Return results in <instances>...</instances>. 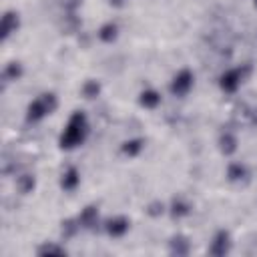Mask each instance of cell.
I'll list each match as a JSON object with an SVG mask.
<instances>
[{
    "instance_id": "cell-26",
    "label": "cell",
    "mask_w": 257,
    "mask_h": 257,
    "mask_svg": "<svg viewBox=\"0 0 257 257\" xmlns=\"http://www.w3.org/2000/svg\"><path fill=\"white\" fill-rule=\"evenodd\" d=\"M255 6H257V0H255Z\"/></svg>"
},
{
    "instance_id": "cell-21",
    "label": "cell",
    "mask_w": 257,
    "mask_h": 257,
    "mask_svg": "<svg viewBox=\"0 0 257 257\" xmlns=\"http://www.w3.org/2000/svg\"><path fill=\"white\" fill-rule=\"evenodd\" d=\"M98 92H100V84H98L96 80H86V82H84V86H82V94H84L86 98H96Z\"/></svg>"
},
{
    "instance_id": "cell-14",
    "label": "cell",
    "mask_w": 257,
    "mask_h": 257,
    "mask_svg": "<svg viewBox=\"0 0 257 257\" xmlns=\"http://www.w3.org/2000/svg\"><path fill=\"white\" fill-rule=\"evenodd\" d=\"M20 74H22V66H20V62H10V64H6L4 72H2V80H4V84H8V82L20 78Z\"/></svg>"
},
{
    "instance_id": "cell-22",
    "label": "cell",
    "mask_w": 257,
    "mask_h": 257,
    "mask_svg": "<svg viewBox=\"0 0 257 257\" xmlns=\"http://www.w3.org/2000/svg\"><path fill=\"white\" fill-rule=\"evenodd\" d=\"M38 255H66V251L54 243H44L38 247Z\"/></svg>"
},
{
    "instance_id": "cell-4",
    "label": "cell",
    "mask_w": 257,
    "mask_h": 257,
    "mask_svg": "<svg viewBox=\"0 0 257 257\" xmlns=\"http://www.w3.org/2000/svg\"><path fill=\"white\" fill-rule=\"evenodd\" d=\"M191 86H193V72L191 70H181L175 78H173V82H171V92L175 94V96H185L189 90H191Z\"/></svg>"
},
{
    "instance_id": "cell-1",
    "label": "cell",
    "mask_w": 257,
    "mask_h": 257,
    "mask_svg": "<svg viewBox=\"0 0 257 257\" xmlns=\"http://www.w3.org/2000/svg\"><path fill=\"white\" fill-rule=\"evenodd\" d=\"M86 133H88V124H86V116L84 112L76 110L70 118H68V124L60 137V147L62 149H74L78 147L84 139H86Z\"/></svg>"
},
{
    "instance_id": "cell-2",
    "label": "cell",
    "mask_w": 257,
    "mask_h": 257,
    "mask_svg": "<svg viewBox=\"0 0 257 257\" xmlns=\"http://www.w3.org/2000/svg\"><path fill=\"white\" fill-rule=\"evenodd\" d=\"M56 96L52 94V92H46V94H40L36 100H32L30 102V106H28V114H26V118L28 120H40L42 116H46V114H50L54 108H56Z\"/></svg>"
},
{
    "instance_id": "cell-23",
    "label": "cell",
    "mask_w": 257,
    "mask_h": 257,
    "mask_svg": "<svg viewBox=\"0 0 257 257\" xmlns=\"http://www.w3.org/2000/svg\"><path fill=\"white\" fill-rule=\"evenodd\" d=\"M163 211H165V205H163L161 201H153V203L147 207V213H149L151 217H159V215H163Z\"/></svg>"
},
{
    "instance_id": "cell-9",
    "label": "cell",
    "mask_w": 257,
    "mask_h": 257,
    "mask_svg": "<svg viewBox=\"0 0 257 257\" xmlns=\"http://www.w3.org/2000/svg\"><path fill=\"white\" fill-rule=\"evenodd\" d=\"M78 221H80V227H84V229H94V225H96V221H98V211H96V207H92V205L84 207L82 213L78 215Z\"/></svg>"
},
{
    "instance_id": "cell-12",
    "label": "cell",
    "mask_w": 257,
    "mask_h": 257,
    "mask_svg": "<svg viewBox=\"0 0 257 257\" xmlns=\"http://www.w3.org/2000/svg\"><path fill=\"white\" fill-rule=\"evenodd\" d=\"M227 179L233 181V183L247 181V169H245L241 163H231L229 169H227Z\"/></svg>"
},
{
    "instance_id": "cell-17",
    "label": "cell",
    "mask_w": 257,
    "mask_h": 257,
    "mask_svg": "<svg viewBox=\"0 0 257 257\" xmlns=\"http://www.w3.org/2000/svg\"><path fill=\"white\" fill-rule=\"evenodd\" d=\"M143 145H145L143 139H131V141H126V143L122 145V153L128 155V157H137V155L143 151Z\"/></svg>"
},
{
    "instance_id": "cell-3",
    "label": "cell",
    "mask_w": 257,
    "mask_h": 257,
    "mask_svg": "<svg viewBox=\"0 0 257 257\" xmlns=\"http://www.w3.org/2000/svg\"><path fill=\"white\" fill-rule=\"evenodd\" d=\"M251 72V66L249 64H243V66H239V68H231V70H227L223 76H221V88L225 90V92H235L239 86H241V82L245 80V76Z\"/></svg>"
},
{
    "instance_id": "cell-15",
    "label": "cell",
    "mask_w": 257,
    "mask_h": 257,
    "mask_svg": "<svg viewBox=\"0 0 257 257\" xmlns=\"http://www.w3.org/2000/svg\"><path fill=\"white\" fill-rule=\"evenodd\" d=\"M139 100H141V104L145 108H155L161 102V94L157 90H145V92H141V98Z\"/></svg>"
},
{
    "instance_id": "cell-19",
    "label": "cell",
    "mask_w": 257,
    "mask_h": 257,
    "mask_svg": "<svg viewBox=\"0 0 257 257\" xmlns=\"http://www.w3.org/2000/svg\"><path fill=\"white\" fill-rule=\"evenodd\" d=\"M98 38H100L102 42H112V40L116 38V24H112V22L102 24L100 30H98Z\"/></svg>"
},
{
    "instance_id": "cell-24",
    "label": "cell",
    "mask_w": 257,
    "mask_h": 257,
    "mask_svg": "<svg viewBox=\"0 0 257 257\" xmlns=\"http://www.w3.org/2000/svg\"><path fill=\"white\" fill-rule=\"evenodd\" d=\"M108 2H110L112 6H122V4L126 2V0H108Z\"/></svg>"
},
{
    "instance_id": "cell-11",
    "label": "cell",
    "mask_w": 257,
    "mask_h": 257,
    "mask_svg": "<svg viewBox=\"0 0 257 257\" xmlns=\"http://www.w3.org/2000/svg\"><path fill=\"white\" fill-rule=\"evenodd\" d=\"M219 149H221L223 155H233L237 151V139H235V135L229 133V131H225L219 137Z\"/></svg>"
},
{
    "instance_id": "cell-10",
    "label": "cell",
    "mask_w": 257,
    "mask_h": 257,
    "mask_svg": "<svg viewBox=\"0 0 257 257\" xmlns=\"http://www.w3.org/2000/svg\"><path fill=\"white\" fill-rule=\"evenodd\" d=\"M78 183H80V175H78V171L74 169V167H68V171L62 175V179H60V187L64 189V191H74L76 187H78Z\"/></svg>"
},
{
    "instance_id": "cell-18",
    "label": "cell",
    "mask_w": 257,
    "mask_h": 257,
    "mask_svg": "<svg viewBox=\"0 0 257 257\" xmlns=\"http://www.w3.org/2000/svg\"><path fill=\"white\" fill-rule=\"evenodd\" d=\"M34 185H36V181H34L32 175H20V177L16 179V187H18V191H20L22 195H28V193L34 189Z\"/></svg>"
},
{
    "instance_id": "cell-25",
    "label": "cell",
    "mask_w": 257,
    "mask_h": 257,
    "mask_svg": "<svg viewBox=\"0 0 257 257\" xmlns=\"http://www.w3.org/2000/svg\"><path fill=\"white\" fill-rule=\"evenodd\" d=\"M255 120H257V108H255Z\"/></svg>"
},
{
    "instance_id": "cell-5",
    "label": "cell",
    "mask_w": 257,
    "mask_h": 257,
    "mask_svg": "<svg viewBox=\"0 0 257 257\" xmlns=\"http://www.w3.org/2000/svg\"><path fill=\"white\" fill-rule=\"evenodd\" d=\"M231 249V241H229V233L227 231H219L215 237H213V243L209 247V253L215 255V257H223L225 253H229Z\"/></svg>"
},
{
    "instance_id": "cell-16",
    "label": "cell",
    "mask_w": 257,
    "mask_h": 257,
    "mask_svg": "<svg viewBox=\"0 0 257 257\" xmlns=\"http://www.w3.org/2000/svg\"><path fill=\"white\" fill-rule=\"evenodd\" d=\"M60 225H62L60 231H62V237H64V239L74 237V235L78 233V229H80V221H78V219H66V221H62Z\"/></svg>"
},
{
    "instance_id": "cell-6",
    "label": "cell",
    "mask_w": 257,
    "mask_h": 257,
    "mask_svg": "<svg viewBox=\"0 0 257 257\" xmlns=\"http://www.w3.org/2000/svg\"><path fill=\"white\" fill-rule=\"evenodd\" d=\"M233 122H237L239 126H251V124H257L255 120V108H249L245 104L237 106L233 110Z\"/></svg>"
},
{
    "instance_id": "cell-20",
    "label": "cell",
    "mask_w": 257,
    "mask_h": 257,
    "mask_svg": "<svg viewBox=\"0 0 257 257\" xmlns=\"http://www.w3.org/2000/svg\"><path fill=\"white\" fill-rule=\"evenodd\" d=\"M189 211H191V207H189V203H185L183 199H175L173 205H171V215H173L175 219L189 215Z\"/></svg>"
},
{
    "instance_id": "cell-13",
    "label": "cell",
    "mask_w": 257,
    "mask_h": 257,
    "mask_svg": "<svg viewBox=\"0 0 257 257\" xmlns=\"http://www.w3.org/2000/svg\"><path fill=\"white\" fill-rule=\"evenodd\" d=\"M171 253L173 255H187L189 253V239L183 235H177L171 239Z\"/></svg>"
},
{
    "instance_id": "cell-7",
    "label": "cell",
    "mask_w": 257,
    "mask_h": 257,
    "mask_svg": "<svg viewBox=\"0 0 257 257\" xmlns=\"http://www.w3.org/2000/svg\"><path fill=\"white\" fill-rule=\"evenodd\" d=\"M106 233L112 235V237H122L126 231H128V219L126 217H114L106 223Z\"/></svg>"
},
{
    "instance_id": "cell-8",
    "label": "cell",
    "mask_w": 257,
    "mask_h": 257,
    "mask_svg": "<svg viewBox=\"0 0 257 257\" xmlns=\"http://www.w3.org/2000/svg\"><path fill=\"white\" fill-rule=\"evenodd\" d=\"M20 20H18V14L16 12H6L2 16V40H6L12 32H16Z\"/></svg>"
}]
</instances>
